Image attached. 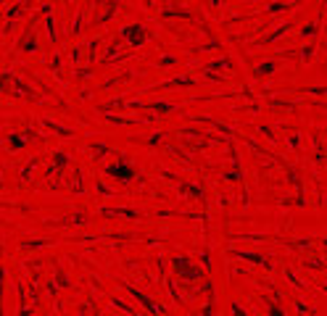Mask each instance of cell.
<instances>
[{"label": "cell", "mask_w": 327, "mask_h": 316, "mask_svg": "<svg viewBox=\"0 0 327 316\" xmlns=\"http://www.w3.org/2000/svg\"><path fill=\"white\" fill-rule=\"evenodd\" d=\"M172 266H174V271H177L179 280H185V282H198V280H203V269L195 266L190 256H174V258H172Z\"/></svg>", "instance_id": "6da1fadb"}, {"label": "cell", "mask_w": 327, "mask_h": 316, "mask_svg": "<svg viewBox=\"0 0 327 316\" xmlns=\"http://www.w3.org/2000/svg\"><path fill=\"white\" fill-rule=\"evenodd\" d=\"M103 171H106V174H108L111 179L124 182V184L135 179V166H132V161H129V155H119V158H116V164L106 166Z\"/></svg>", "instance_id": "7a4b0ae2"}, {"label": "cell", "mask_w": 327, "mask_h": 316, "mask_svg": "<svg viewBox=\"0 0 327 316\" xmlns=\"http://www.w3.org/2000/svg\"><path fill=\"white\" fill-rule=\"evenodd\" d=\"M119 37H122V40H127L129 48H140L142 43H148V40H151V32H148V26H146V24L135 21V24H127L124 29H122V34H119Z\"/></svg>", "instance_id": "3957f363"}, {"label": "cell", "mask_w": 327, "mask_h": 316, "mask_svg": "<svg viewBox=\"0 0 327 316\" xmlns=\"http://www.w3.org/2000/svg\"><path fill=\"white\" fill-rule=\"evenodd\" d=\"M124 290H127V293H129V295H132V298H135L137 303H140V306H142V308H146V311H148V316H161V313L166 316V311H164V306H159V303H156V300H153L151 295H146V293H140V290H135L132 285H124Z\"/></svg>", "instance_id": "277c9868"}, {"label": "cell", "mask_w": 327, "mask_h": 316, "mask_svg": "<svg viewBox=\"0 0 327 316\" xmlns=\"http://www.w3.org/2000/svg\"><path fill=\"white\" fill-rule=\"evenodd\" d=\"M230 256L232 258H240V261H248V263H256V266H261V269H274V263H272V258H267L264 253H253V250H230Z\"/></svg>", "instance_id": "5b68a950"}, {"label": "cell", "mask_w": 327, "mask_h": 316, "mask_svg": "<svg viewBox=\"0 0 327 316\" xmlns=\"http://www.w3.org/2000/svg\"><path fill=\"white\" fill-rule=\"evenodd\" d=\"M16 50H19V53H37V50H40V43H37V32H34V21L27 24V29H24L21 40L16 43Z\"/></svg>", "instance_id": "8992f818"}, {"label": "cell", "mask_w": 327, "mask_h": 316, "mask_svg": "<svg viewBox=\"0 0 327 316\" xmlns=\"http://www.w3.org/2000/svg\"><path fill=\"white\" fill-rule=\"evenodd\" d=\"M16 290H19V303H21L19 316H32L37 311V306H40V298H37V293H32V298H29L24 285H16Z\"/></svg>", "instance_id": "52a82bcc"}, {"label": "cell", "mask_w": 327, "mask_h": 316, "mask_svg": "<svg viewBox=\"0 0 327 316\" xmlns=\"http://www.w3.org/2000/svg\"><path fill=\"white\" fill-rule=\"evenodd\" d=\"M193 122H201V124L214 127L216 132H222V135H225V140H232V135H235V127H230V124H225V122H216V118H211V116H193Z\"/></svg>", "instance_id": "ba28073f"}, {"label": "cell", "mask_w": 327, "mask_h": 316, "mask_svg": "<svg viewBox=\"0 0 327 316\" xmlns=\"http://www.w3.org/2000/svg\"><path fill=\"white\" fill-rule=\"evenodd\" d=\"M66 166H69V153H63V150H61V153H53V161H50V166L45 169V179L61 174Z\"/></svg>", "instance_id": "9c48e42d"}, {"label": "cell", "mask_w": 327, "mask_h": 316, "mask_svg": "<svg viewBox=\"0 0 327 316\" xmlns=\"http://www.w3.org/2000/svg\"><path fill=\"white\" fill-rule=\"evenodd\" d=\"M100 216H119V219H140L146 216L137 208H100Z\"/></svg>", "instance_id": "30bf717a"}, {"label": "cell", "mask_w": 327, "mask_h": 316, "mask_svg": "<svg viewBox=\"0 0 327 316\" xmlns=\"http://www.w3.org/2000/svg\"><path fill=\"white\" fill-rule=\"evenodd\" d=\"M119 8H122V0H106V8H103L106 13H100V16H98L93 24H95V26H100V24H108V21L116 16V13H119Z\"/></svg>", "instance_id": "8fae6325"}, {"label": "cell", "mask_w": 327, "mask_h": 316, "mask_svg": "<svg viewBox=\"0 0 327 316\" xmlns=\"http://www.w3.org/2000/svg\"><path fill=\"white\" fill-rule=\"evenodd\" d=\"M179 195H190V198H195L198 203H206V201H208V198H206V190L198 187V184H190V182H179Z\"/></svg>", "instance_id": "7c38bea8"}, {"label": "cell", "mask_w": 327, "mask_h": 316, "mask_svg": "<svg viewBox=\"0 0 327 316\" xmlns=\"http://www.w3.org/2000/svg\"><path fill=\"white\" fill-rule=\"evenodd\" d=\"M146 108L148 111H153L156 116H164V113H172V111H177L179 108V105L177 103H169V100H153V103H146Z\"/></svg>", "instance_id": "4fadbf2b"}, {"label": "cell", "mask_w": 327, "mask_h": 316, "mask_svg": "<svg viewBox=\"0 0 327 316\" xmlns=\"http://www.w3.org/2000/svg\"><path fill=\"white\" fill-rule=\"evenodd\" d=\"M32 137H34V129H27L24 135L14 132V135H8V148H11V150H21V148H24V145H27Z\"/></svg>", "instance_id": "5bb4252c"}, {"label": "cell", "mask_w": 327, "mask_h": 316, "mask_svg": "<svg viewBox=\"0 0 327 316\" xmlns=\"http://www.w3.org/2000/svg\"><path fill=\"white\" fill-rule=\"evenodd\" d=\"M177 87H198V82L190 79V76H177V79H172V82L156 85V90H177Z\"/></svg>", "instance_id": "9a60e30c"}, {"label": "cell", "mask_w": 327, "mask_h": 316, "mask_svg": "<svg viewBox=\"0 0 327 316\" xmlns=\"http://www.w3.org/2000/svg\"><path fill=\"white\" fill-rule=\"evenodd\" d=\"M159 16H161V19H185V21H195V13L182 11V8H164V11H159Z\"/></svg>", "instance_id": "2e32d148"}, {"label": "cell", "mask_w": 327, "mask_h": 316, "mask_svg": "<svg viewBox=\"0 0 327 316\" xmlns=\"http://www.w3.org/2000/svg\"><path fill=\"white\" fill-rule=\"evenodd\" d=\"M277 69H280V61H277V58H272V61L259 63L256 69H253V76H256V79H261V76H269V74H274Z\"/></svg>", "instance_id": "e0dca14e"}, {"label": "cell", "mask_w": 327, "mask_h": 316, "mask_svg": "<svg viewBox=\"0 0 327 316\" xmlns=\"http://www.w3.org/2000/svg\"><path fill=\"white\" fill-rule=\"evenodd\" d=\"M290 29H293V21H285V24H282V26H277V29H274L272 34H267V37L261 40L259 45H272V43H277V40H280L282 34H287V32H290Z\"/></svg>", "instance_id": "ac0fdd59"}, {"label": "cell", "mask_w": 327, "mask_h": 316, "mask_svg": "<svg viewBox=\"0 0 327 316\" xmlns=\"http://www.w3.org/2000/svg\"><path fill=\"white\" fill-rule=\"evenodd\" d=\"M43 127H45L48 132H53V135H61V137H71V135H74V129H66V127H61V124H56V122H50V118H43Z\"/></svg>", "instance_id": "d6986e66"}, {"label": "cell", "mask_w": 327, "mask_h": 316, "mask_svg": "<svg viewBox=\"0 0 327 316\" xmlns=\"http://www.w3.org/2000/svg\"><path fill=\"white\" fill-rule=\"evenodd\" d=\"M119 45H122V37H116L108 45V53H106V58H103V63H114L116 58H124V53H119Z\"/></svg>", "instance_id": "ffe728a7"}, {"label": "cell", "mask_w": 327, "mask_h": 316, "mask_svg": "<svg viewBox=\"0 0 327 316\" xmlns=\"http://www.w3.org/2000/svg\"><path fill=\"white\" fill-rule=\"evenodd\" d=\"M264 303H267V311H269V316H285V311L280 308V293H274V298H272V300L264 295Z\"/></svg>", "instance_id": "44dd1931"}, {"label": "cell", "mask_w": 327, "mask_h": 316, "mask_svg": "<svg viewBox=\"0 0 327 316\" xmlns=\"http://www.w3.org/2000/svg\"><path fill=\"white\" fill-rule=\"evenodd\" d=\"M322 19H324V13H319L317 16V21H311V24H306L304 29H301V37H314L319 32V26H322Z\"/></svg>", "instance_id": "7402d4cb"}, {"label": "cell", "mask_w": 327, "mask_h": 316, "mask_svg": "<svg viewBox=\"0 0 327 316\" xmlns=\"http://www.w3.org/2000/svg\"><path fill=\"white\" fill-rule=\"evenodd\" d=\"M87 150L93 153L95 158H100V155H108V153H111V148H108L106 142H90V145H87Z\"/></svg>", "instance_id": "603a6c76"}, {"label": "cell", "mask_w": 327, "mask_h": 316, "mask_svg": "<svg viewBox=\"0 0 327 316\" xmlns=\"http://www.w3.org/2000/svg\"><path fill=\"white\" fill-rule=\"evenodd\" d=\"M45 29H48V37H50V43H58V32H56V21H53V13H45Z\"/></svg>", "instance_id": "cb8c5ba5"}, {"label": "cell", "mask_w": 327, "mask_h": 316, "mask_svg": "<svg viewBox=\"0 0 327 316\" xmlns=\"http://www.w3.org/2000/svg\"><path fill=\"white\" fill-rule=\"evenodd\" d=\"M98 48H100V40H90V45H87V58H90V69L95 66V56H98Z\"/></svg>", "instance_id": "d4e9b609"}, {"label": "cell", "mask_w": 327, "mask_h": 316, "mask_svg": "<svg viewBox=\"0 0 327 316\" xmlns=\"http://www.w3.org/2000/svg\"><path fill=\"white\" fill-rule=\"evenodd\" d=\"M111 306H116V308H122V311H127L129 316H140V313H137V311H135L132 306H129L127 300H122V298H116V295L111 298Z\"/></svg>", "instance_id": "484cf974"}, {"label": "cell", "mask_w": 327, "mask_h": 316, "mask_svg": "<svg viewBox=\"0 0 327 316\" xmlns=\"http://www.w3.org/2000/svg\"><path fill=\"white\" fill-rule=\"evenodd\" d=\"M296 3H298V0H293V3H269L264 13H280V11H290Z\"/></svg>", "instance_id": "4316f807"}, {"label": "cell", "mask_w": 327, "mask_h": 316, "mask_svg": "<svg viewBox=\"0 0 327 316\" xmlns=\"http://www.w3.org/2000/svg\"><path fill=\"white\" fill-rule=\"evenodd\" d=\"M232 66H235V63H232V61L225 56V58H219V61H214V63H208V69H206V71H216V69H232Z\"/></svg>", "instance_id": "83f0119b"}, {"label": "cell", "mask_w": 327, "mask_h": 316, "mask_svg": "<svg viewBox=\"0 0 327 316\" xmlns=\"http://www.w3.org/2000/svg\"><path fill=\"white\" fill-rule=\"evenodd\" d=\"M3 293H6V269L0 266V316H6V308H3Z\"/></svg>", "instance_id": "f1b7e54d"}, {"label": "cell", "mask_w": 327, "mask_h": 316, "mask_svg": "<svg viewBox=\"0 0 327 316\" xmlns=\"http://www.w3.org/2000/svg\"><path fill=\"white\" fill-rule=\"evenodd\" d=\"M314 148H317V153H314V161H317V164L322 166V161H324V150H322V137H314Z\"/></svg>", "instance_id": "f546056e"}, {"label": "cell", "mask_w": 327, "mask_h": 316, "mask_svg": "<svg viewBox=\"0 0 327 316\" xmlns=\"http://www.w3.org/2000/svg\"><path fill=\"white\" fill-rule=\"evenodd\" d=\"M34 166H37V158H32V161H29L27 166H24V169H21V174H19V182H27V179H29V174H32V169H34Z\"/></svg>", "instance_id": "4dcf8cb0"}, {"label": "cell", "mask_w": 327, "mask_h": 316, "mask_svg": "<svg viewBox=\"0 0 327 316\" xmlns=\"http://www.w3.org/2000/svg\"><path fill=\"white\" fill-rule=\"evenodd\" d=\"M314 50H317V48H314V43H311V45H304V48H301V61L309 63V61L314 58Z\"/></svg>", "instance_id": "1f68e13d"}, {"label": "cell", "mask_w": 327, "mask_h": 316, "mask_svg": "<svg viewBox=\"0 0 327 316\" xmlns=\"http://www.w3.org/2000/svg\"><path fill=\"white\" fill-rule=\"evenodd\" d=\"M156 63H159L161 69H166V66H174V63H179V58H177V56H161Z\"/></svg>", "instance_id": "d6a6232c"}, {"label": "cell", "mask_w": 327, "mask_h": 316, "mask_svg": "<svg viewBox=\"0 0 327 316\" xmlns=\"http://www.w3.org/2000/svg\"><path fill=\"white\" fill-rule=\"evenodd\" d=\"M45 245H50V240H27V243H21L24 250H29V248H45Z\"/></svg>", "instance_id": "836d02e7"}, {"label": "cell", "mask_w": 327, "mask_h": 316, "mask_svg": "<svg viewBox=\"0 0 327 316\" xmlns=\"http://www.w3.org/2000/svg\"><path fill=\"white\" fill-rule=\"evenodd\" d=\"M198 258H201V269H206V271L211 269V253H208V250H201Z\"/></svg>", "instance_id": "e575fe53"}, {"label": "cell", "mask_w": 327, "mask_h": 316, "mask_svg": "<svg viewBox=\"0 0 327 316\" xmlns=\"http://www.w3.org/2000/svg\"><path fill=\"white\" fill-rule=\"evenodd\" d=\"M230 311H232V316H251V313L243 308V303H238V300H235L232 306H230Z\"/></svg>", "instance_id": "d590c367"}, {"label": "cell", "mask_w": 327, "mask_h": 316, "mask_svg": "<svg viewBox=\"0 0 327 316\" xmlns=\"http://www.w3.org/2000/svg\"><path fill=\"white\" fill-rule=\"evenodd\" d=\"M164 137H166L164 132H156V135H151V137H148V145H151V148H156V145H161V142H164Z\"/></svg>", "instance_id": "8d00e7d4"}, {"label": "cell", "mask_w": 327, "mask_h": 316, "mask_svg": "<svg viewBox=\"0 0 327 316\" xmlns=\"http://www.w3.org/2000/svg\"><path fill=\"white\" fill-rule=\"evenodd\" d=\"M203 293L208 295V303H214V282H211V280L203 282Z\"/></svg>", "instance_id": "74e56055"}, {"label": "cell", "mask_w": 327, "mask_h": 316, "mask_svg": "<svg viewBox=\"0 0 327 316\" xmlns=\"http://www.w3.org/2000/svg\"><path fill=\"white\" fill-rule=\"evenodd\" d=\"M56 282H61V287H71V282L66 280V274H63L58 266H56Z\"/></svg>", "instance_id": "f35d334b"}, {"label": "cell", "mask_w": 327, "mask_h": 316, "mask_svg": "<svg viewBox=\"0 0 327 316\" xmlns=\"http://www.w3.org/2000/svg\"><path fill=\"white\" fill-rule=\"evenodd\" d=\"M285 276H287V282H290L293 287H298V290H301V287H304V285H301V280H298V276H296V274H293L290 269H287V271H285Z\"/></svg>", "instance_id": "ab89813d"}, {"label": "cell", "mask_w": 327, "mask_h": 316, "mask_svg": "<svg viewBox=\"0 0 327 316\" xmlns=\"http://www.w3.org/2000/svg\"><path fill=\"white\" fill-rule=\"evenodd\" d=\"M259 132H261V135H267L269 140H274V129H272V127H267V124H261V127H259Z\"/></svg>", "instance_id": "60d3db41"}, {"label": "cell", "mask_w": 327, "mask_h": 316, "mask_svg": "<svg viewBox=\"0 0 327 316\" xmlns=\"http://www.w3.org/2000/svg\"><path fill=\"white\" fill-rule=\"evenodd\" d=\"M95 190H98V192H100V195H114V192H111V190H108V187H106V184H103V182H100V179H98V182H95Z\"/></svg>", "instance_id": "b9f144b4"}, {"label": "cell", "mask_w": 327, "mask_h": 316, "mask_svg": "<svg viewBox=\"0 0 327 316\" xmlns=\"http://www.w3.org/2000/svg\"><path fill=\"white\" fill-rule=\"evenodd\" d=\"M214 311H216V308H214V303H208L206 308H201V311H198V316H214Z\"/></svg>", "instance_id": "7bdbcfd3"}, {"label": "cell", "mask_w": 327, "mask_h": 316, "mask_svg": "<svg viewBox=\"0 0 327 316\" xmlns=\"http://www.w3.org/2000/svg\"><path fill=\"white\" fill-rule=\"evenodd\" d=\"M69 56H71V61H74V63H80V58H82V48H71Z\"/></svg>", "instance_id": "ee69618b"}, {"label": "cell", "mask_w": 327, "mask_h": 316, "mask_svg": "<svg viewBox=\"0 0 327 316\" xmlns=\"http://www.w3.org/2000/svg\"><path fill=\"white\" fill-rule=\"evenodd\" d=\"M296 311H298V313H309L311 308L306 306V303H304V300H298V303H296Z\"/></svg>", "instance_id": "f6af8a7d"}, {"label": "cell", "mask_w": 327, "mask_h": 316, "mask_svg": "<svg viewBox=\"0 0 327 316\" xmlns=\"http://www.w3.org/2000/svg\"><path fill=\"white\" fill-rule=\"evenodd\" d=\"M50 66H53V71H58V69H61V58H58V56H53V61H50Z\"/></svg>", "instance_id": "bcb514c9"}, {"label": "cell", "mask_w": 327, "mask_h": 316, "mask_svg": "<svg viewBox=\"0 0 327 316\" xmlns=\"http://www.w3.org/2000/svg\"><path fill=\"white\" fill-rule=\"evenodd\" d=\"M0 187H3V174H0Z\"/></svg>", "instance_id": "7dc6e473"}, {"label": "cell", "mask_w": 327, "mask_h": 316, "mask_svg": "<svg viewBox=\"0 0 327 316\" xmlns=\"http://www.w3.org/2000/svg\"><path fill=\"white\" fill-rule=\"evenodd\" d=\"M0 3H6V0H0Z\"/></svg>", "instance_id": "c3c4849f"}]
</instances>
